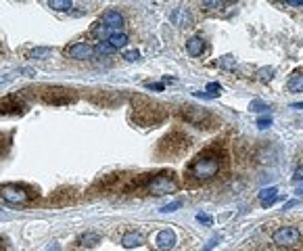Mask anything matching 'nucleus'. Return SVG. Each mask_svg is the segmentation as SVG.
I'll return each mask as SVG.
<instances>
[{
	"label": "nucleus",
	"instance_id": "nucleus-1",
	"mask_svg": "<svg viewBox=\"0 0 303 251\" xmlns=\"http://www.w3.org/2000/svg\"><path fill=\"white\" fill-rule=\"evenodd\" d=\"M132 120L138 126H157L165 120V109L146 96H132Z\"/></svg>",
	"mask_w": 303,
	"mask_h": 251
},
{
	"label": "nucleus",
	"instance_id": "nucleus-2",
	"mask_svg": "<svg viewBox=\"0 0 303 251\" xmlns=\"http://www.w3.org/2000/svg\"><path fill=\"white\" fill-rule=\"evenodd\" d=\"M222 165V157L220 153H215V151H203L201 155H197L191 165H188V176L197 178V180H209L217 174V170H220Z\"/></svg>",
	"mask_w": 303,
	"mask_h": 251
},
{
	"label": "nucleus",
	"instance_id": "nucleus-3",
	"mask_svg": "<svg viewBox=\"0 0 303 251\" xmlns=\"http://www.w3.org/2000/svg\"><path fill=\"white\" fill-rule=\"evenodd\" d=\"M191 145V138L184 136L182 132H172L170 136H165L161 142H159V155L163 157H174V155H182L184 151L188 149Z\"/></svg>",
	"mask_w": 303,
	"mask_h": 251
},
{
	"label": "nucleus",
	"instance_id": "nucleus-4",
	"mask_svg": "<svg viewBox=\"0 0 303 251\" xmlns=\"http://www.w3.org/2000/svg\"><path fill=\"white\" fill-rule=\"evenodd\" d=\"M182 117L186 120L191 126H195V128H205V130H209V128H213L217 122H215V117H213V113H209L207 109H201V107H195V105H186V107H182Z\"/></svg>",
	"mask_w": 303,
	"mask_h": 251
},
{
	"label": "nucleus",
	"instance_id": "nucleus-5",
	"mask_svg": "<svg viewBox=\"0 0 303 251\" xmlns=\"http://www.w3.org/2000/svg\"><path fill=\"white\" fill-rule=\"evenodd\" d=\"M38 96L44 100L46 105H57V107L59 105H69V103H73V100H75L73 90L61 88V86H44V88H40Z\"/></svg>",
	"mask_w": 303,
	"mask_h": 251
},
{
	"label": "nucleus",
	"instance_id": "nucleus-6",
	"mask_svg": "<svg viewBox=\"0 0 303 251\" xmlns=\"http://www.w3.org/2000/svg\"><path fill=\"white\" fill-rule=\"evenodd\" d=\"M178 189V182L174 178V174H159V176H150L146 182V191L153 193V195H167V193H174Z\"/></svg>",
	"mask_w": 303,
	"mask_h": 251
},
{
	"label": "nucleus",
	"instance_id": "nucleus-7",
	"mask_svg": "<svg viewBox=\"0 0 303 251\" xmlns=\"http://www.w3.org/2000/svg\"><path fill=\"white\" fill-rule=\"evenodd\" d=\"M0 197L9 201V203H27L31 199V195L23 187H19V184H3L0 187Z\"/></svg>",
	"mask_w": 303,
	"mask_h": 251
},
{
	"label": "nucleus",
	"instance_id": "nucleus-8",
	"mask_svg": "<svg viewBox=\"0 0 303 251\" xmlns=\"http://www.w3.org/2000/svg\"><path fill=\"white\" fill-rule=\"evenodd\" d=\"M272 241L280 247H289V245H297L301 241V230L295 226H282L272 234Z\"/></svg>",
	"mask_w": 303,
	"mask_h": 251
},
{
	"label": "nucleus",
	"instance_id": "nucleus-9",
	"mask_svg": "<svg viewBox=\"0 0 303 251\" xmlns=\"http://www.w3.org/2000/svg\"><path fill=\"white\" fill-rule=\"evenodd\" d=\"M96 53V48L88 42H75L71 46L65 48V57L69 59H75V61H86V59H92Z\"/></svg>",
	"mask_w": 303,
	"mask_h": 251
},
{
	"label": "nucleus",
	"instance_id": "nucleus-10",
	"mask_svg": "<svg viewBox=\"0 0 303 251\" xmlns=\"http://www.w3.org/2000/svg\"><path fill=\"white\" fill-rule=\"evenodd\" d=\"M0 113H3V115L25 113V103L19 98V94H7V96L0 98Z\"/></svg>",
	"mask_w": 303,
	"mask_h": 251
},
{
	"label": "nucleus",
	"instance_id": "nucleus-11",
	"mask_svg": "<svg viewBox=\"0 0 303 251\" xmlns=\"http://www.w3.org/2000/svg\"><path fill=\"white\" fill-rule=\"evenodd\" d=\"M176 245V232L170 228H163L155 234V247L159 251H170Z\"/></svg>",
	"mask_w": 303,
	"mask_h": 251
},
{
	"label": "nucleus",
	"instance_id": "nucleus-12",
	"mask_svg": "<svg viewBox=\"0 0 303 251\" xmlns=\"http://www.w3.org/2000/svg\"><path fill=\"white\" fill-rule=\"evenodd\" d=\"M103 25L109 27L111 31L122 29V25H124V17H122V13H120V11H107V13L103 15Z\"/></svg>",
	"mask_w": 303,
	"mask_h": 251
},
{
	"label": "nucleus",
	"instance_id": "nucleus-13",
	"mask_svg": "<svg viewBox=\"0 0 303 251\" xmlns=\"http://www.w3.org/2000/svg\"><path fill=\"white\" fill-rule=\"evenodd\" d=\"M172 21H174L178 27H191V25H193V17H191V13H188L186 9L178 7V9L172 13Z\"/></svg>",
	"mask_w": 303,
	"mask_h": 251
},
{
	"label": "nucleus",
	"instance_id": "nucleus-14",
	"mask_svg": "<svg viewBox=\"0 0 303 251\" xmlns=\"http://www.w3.org/2000/svg\"><path fill=\"white\" fill-rule=\"evenodd\" d=\"M257 199H259L261 207H270V205H274V203H276V199H278V189H276V187L263 189V191L257 195Z\"/></svg>",
	"mask_w": 303,
	"mask_h": 251
},
{
	"label": "nucleus",
	"instance_id": "nucleus-15",
	"mask_svg": "<svg viewBox=\"0 0 303 251\" xmlns=\"http://www.w3.org/2000/svg\"><path fill=\"white\" fill-rule=\"evenodd\" d=\"M186 50H188V55H191V57L203 55V50H205V42H203V38L193 36V38L186 42Z\"/></svg>",
	"mask_w": 303,
	"mask_h": 251
},
{
	"label": "nucleus",
	"instance_id": "nucleus-16",
	"mask_svg": "<svg viewBox=\"0 0 303 251\" xmlns=\"http://www.w3.org/2000/svg\"><path fill=\"white\" fill-rule=\"evenodd\" d=\"M142 243V237L138 232H126L124 237H122V245L126 247V249H134V247H138Z\"/></svg>",
	"mask_w": 303,
	"mask_h": 251
},
{
	"label": "nucleus",
	"instance_id": "nucleus-17",
	"mask_svg": "<svg viewBox=\"0 0 303 251\" xmlns=\"http://www.w3.org/2000/svg\"><path fill=\"white\" fill-rule=\"evenodd\" d=\"M195 96H199V98H211V96H220L222 94V86L220 84H215V82H211V84H207V92H193Z\"/></svg>",
	"mask_w": 303,
	"mask_h": 251
},
{
	"label": "nucleus",
	"instance_id": "nucleus-18",
	"mask_svg": "<svg viewBox=\"0 0 303 251\" xmlns=\"http://www.w3.org/2000/svg\"><path fill=\"white\" fill-rule=\"evenodd\" d=\"M107 44L115 50V48H124L126 44H128V36H126V33H122V31H115L113 33V36L107 40Z\"/></svg>",
	"mask_w": 303,
	"mask_h": 251
},
{
	"label": "nucleus",
	"instance_id": "nucleus-19",
	"mask_svg": "<svg viewBox=\"0 0 303 251\" xmlns=\"http://www.w3.org/2000/svg\"><path fill=\"white\" fill-rule=\"evenodd\" d=\"M80 243H82L84 247H94V245L100 243V234H96V232H86V234H82V237H80Z\"/></svg>",
	"mask_w": 303,
	"mask_h": 251
},
{
	"label": "nucleus",
	"instance_id": "nucleus-20",
	"mask_svg": "<svg viewBox=\"0 0 303 251\" xmlns=\"http://www.w3.org/2000/svg\"><path fill=\"white\" fill-rule=\"evenodd\" d=\"M50 53H53V50H50L48 46H38V48H31L27 53V57L29 59H48Z\"/></svg>",
	"mask_w": 303,
	"mask_h": 251
},
{
	"label": "nucleus",
	"instance_id": "nucleus-21",
	"mask_svg": "<svg viewBox=\"0 0 303 251\" xmlns=\"http://www.w3.org/2000/svg\"><path fill=\"white\" fill-rule=\"evenodd\" d=\"M92 33H94V36H96L98 40H105V38L109 40V38L113 36V33H115V31H111V29H109V27H105L103 23H96V27L92 29Z\"/></svg>",
	"mask_w": 303,
	"mask_h": 251
},
{
	"label": "nucleus",
	"instance_id": "nucleus-22",
	"mask_svg": "<svg viewBox=\"0 0 303 251\" xmlns=\"http://www.w3.org/2000/svg\"><path fill=\"white\" fill-rule=\"evenodd\" d=\"M48 7L55 11H69V9H73V3L71 0H50Z\"/></svg>",
	"mask_w": 303,
	"mask_h": 251
},
{
	"label": "nucleus",
	"instance_id": "nucleus-23",
	"mask_svg": "<svg viewBox=\"0 0 303 251\" xmlns=\"http://www.w3.org/2000/svg\"><path fill=\"white\" fill-rule=\"evenodd\" d=\"M289 90L291 92H303V76L301 74H295L289 80Z\"/></svg>",
	"mask_w": 303,
	"mask_h": 251
},
{
	"label": "nucleus",
	"instance_id": "nucleus-24",
	"mask_svg": "<svg viewBox=\"0 0 303 251\" xmlns=\"http://www.w3.org/2000/svg\"><path fill=\"white\" fill-rule=\"evenodd\" d=\"M11 149V134H3L0 132V157H5Z\"/></svg>",
	"mask_w": 303,
	"mask_h": 251
},
{
	"label": "nucleus",
	"instance_id": "nucleus-25",
	"mask_svg": "<svg viewBox=\"0 0 303 251\" xmlns=\"http://www.w3.org/2000/svg\"><path fill=\"white\" fill-rule=\"evenodd\" d=\"M217 65H220L222 69H234V67H237V59H232L230 55H226V57H222L220 61H217Z\"/></svg>",
	"mask_w": 303,
	"mask_h": 251
},
{
	"label": "nucleus",
	"instance_id": "nucleus-26",
	"mask_svg": "<svg viewBox=\"0 0 303 251\" xmlns=\"http://www.w3.org/2000/svg\"><path fill=\"white\" fill-rule=\"evenodd\" d=\"M180 207H182V201H174V203L163 205V207H161V213H172V211H176V209H180Z\"/></svg>",
	"mask_w": 303,
	"mask_h": 251
},
{
	"label": "nucleus",
	"instance_id": "nucleus-27",
	"mask_svg": "<svg viewBox=\"0 0 303 251\" xmlns=\"http://www.w3.org/2000/svg\"><path fill=\"white\" fill-rule=\"evenodd\" d=\"M266 109H270L266 103H261V100H253L251 103V111H257V113H261V111H266Z\"/></svg>",
	"mask_w": 303,
	"mask_h": 251
},
{
	"label": "nucleus",
	"instance_id": "nucleus-28",
	"mask_svg": "<svg viewBox=\"0 0 303 251\" xmlns=\"http://www.w3.org/2000/svg\"><path fill=\"white\" fill-rule=\"evenodd\" d=\"M124 59H126V61H138V59H140V53H138V50H126Z\"/></svg>",
	"mask_w": 303,
	"mask_h": 251
},
{
	"label": "nucleus",
	"instance_id": "nucleus-29",
	"mask_svg": "<svg viewBox=\"0 0 303 251\" xmlns=\"http://www.w3.org/2000/svg\"><path fill=\"white\" fill-rule=\"evenodd\" d=\"M197 220L201 222V224H205V226H211V216L209 213H197Z\"/></svg>",
	"mask_w": 303,
	"mask_h": 251
},
{
	"label": "nucleus",
	"instance_id": "nucleus-30",
	"mask_svg": "<svg viewBox=\"0 0 303 251\" xmlns=\"http://www.w3.org/2000/svg\"><path fill=\"white\" fill-rule=\"evenodd\" d=\"M259 76H261V80H263V82H270V80L274 78V69H268V67H266V69H261V71H259Z\"/></svg>",
	"mask_w": 303,
	"mask_h": 251
},
{
	"label": "nucleus",
	"instance_id": "nucleus-31",
	"mask_svg": "<svg viewBox=\"0 0 303 251\" xmlns=\"http://www.w3.org/2000/svg\"><path fill=\"white\" fill-rule=\"evenodd\" d=\"M257 126H259L261 130H266L268 126H272V117H259V120H257Z\"/></svg>",
	"mask_w": 303,
	"mask_h": 251
},
{
	"label": "nucleus",
	"instance_id": "nucleus-32",
	"mask_svg": "<svg viewBox=\"0 0 303 251\" xmlns=\"http://www.w3.org/2000/svg\"><path fill=\"white\" fill-rule=\"evenodd\" d=\"M146 88H148V90H163V84H153V82H148V84H146Z\"/></svg>",
	"mask_w": 303,
	"mask_h": 251
},
{
	"label": "nucleus",
	"instance_id": "nucleus-33",
	"mask_svg": "<svg viewBox=\"0 0 303 251\" xmlns=\"http://www.w3.org/2000/svg\"><path fill=\"white\" fill-rule=\"evenodd\" d=\"M215 243H217V237H213V239H211V241H209V243L203 247V251H209L211 247H215Z\"/></svg>",
	"mask_w": 303,
	"mask_h": 251
},
{
	"label": "nucleus",
	"instance_id": "nucleus-34",
	"mask_svg": "<svg viewBox=\"0 0 303 251\" xmlns=\"http://www.w3.org/2000/svg\"><path fill=\"white\" fill-rule=\"evenodd\" d=\"M295 193H297V195H303V182L297 184V191H295Z\"/></svg>",
	"mask_w": 303,
	"mask_h": 251
},
{
	"label": "nucleus",
	"instance_id": "nucleus-35",
	"mask_svg": "<svg viewBox=\"0 0 303 251\" xmlns=\"http://www.w3.org/2000/svg\"><path fill=\"white\" fill-rule=\"evenodd\" d=\"M293 109H303V103H295V105H293Z\"/></svg>",
	"mask_w": 303,
	"mask_h": 251
},
{
	"label": "nucleus",
	"instance_id": "nucleus-36",
	"mask_svg": "<svg viewBox=\"0 0 303 251\" xmlns=\"http://www.w3.org/2000/svg\"><path fill=\"white\" fill-rule=\"evenodd\" d=\"M0 251H7V249H5V243H3V241H0Z\"/></svg>",
	"mask_w": 303,
	"mask_h": 251
},
{
	"label": "nucleus",
	"instance_id": "nucleus-37",
	"mask_svg": "<svg viewBox=\"0 0 303 251\" xmlns=\"http://www.w3.org/2000/svg\"><path fill=\"white\" fill-rule=\"evenodd\" d=\"M0 55H3V46H0Z\"/></svg>",
	"mask_w": 303,
	"mask_h": 251
}]
</instances>
